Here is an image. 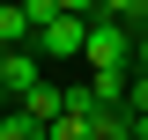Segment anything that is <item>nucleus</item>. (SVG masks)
<instances>
[{"mask_svg": "<svg viewBox=\"0 0 148 140\" xmlns=\"http://www.w3.org/2000/svg\"><path fill=\"white\" fill-rule=\"evenodd\" d=\"M52 140H96V125H82V118H59V125H52Z\"/></svg>", "mask_w": 148, "mask_h": 140, "instance_id": "obj_6", "label": "nucleus"}, {"mask_svg": "<svg viewBox=\"0 0 148 140\" xmlns=\"http://www.w3.org/2000/svg\"><path fill=\"white\" fill-rule=\"evenodd\" d=\"M37 59H45L37 44H22V52H8V59H0V74H8V103H22V96L45 81V74H37Z\"/></svg>", "mask_w": 148, "mask_h": 140, "instance_id": "obj_3", "label": "nucleus"}, {"mask_svg": "<svg viewBox=\"0 0 148 140\" xmlns=\"http://www.w3.org/2000/svg\"><path fill=\"white\" fill-rule=\"evenodd\" d=\"M89 74H133V30L126 22H111V15H96L89 22Z\"/></svg>", "mask_w": 148, "mask_h": 140, "instance_id": "obj_1", "label": "nucleus"}, {"mask_svg": "<svg viewBox=\"0 0 148 140\" xmlns=\"http://www.w3.org/2000/svg\"><path fill=\"white\" fill-rule=\"evenodd\" d=\"M67 118H82V125H96V133H104V103H96V88H89V81H74V88H67Z\"/></svg>", "mask_w": 148, "mask_h": 140, "instance_id": "obj_5", "label": "nucleus"}, {"mask_svg": "<svg viewBox=\"0 0 148 140\" xmlns=\"http://www.w3.org/2000/svg\"><path fill=\"white\" fill-rule=\"evenodd\" d=\"M22 44H37V22L22 0H0V52H22Z\"/></svg>", "mask_w": 148, "mask_h": 140, "instance_id": "obj_4", "label": "nucleus"}, {"mask_svg": "<svg viewBox=\"0 0 148 140\" xmlns=\"http://www.w3.org/2000/svg\"><path fill=\"white\" fill-rule=\"evenodd\" d=\"M126 125H133V140H148V118H126Z\"/></svg>", "mask_w": 148, "mask_h": 140, "instance_id": "obj_9", "label": "nucleus"}, {"mask_svg": "<svg viewBox=\"0 0 148 140\" xmlns=\"http://www.w3.org/2000/svg\"><path fill=\"white\" fill-rule=\"evenodd\" d=\"M0 59H8V52H0ZM0 111H8V74H0Z\"/></svg>", "mask_w": 148, "mask_h": 140, "instance_id": "obj_10", "label": "nucleus"}, {"mask_svg": "<svg viewBox=\"0 0 148 140\" xmlns=\"http://www.w3.org/2000/svg\"><path fill=\"white\" fill-rule=\"evenodd\" d=\"M37 52H45V59H82V52H89V22H82V15L45 22V30H37Z\"/></svg>", "mask_w": 148, "mask_h": 140, "instance_id": "obj_2", "label": "nucleus"}, {"mask_svg": "<svg viewBox=\"0 0 148 140\" xmlns=\"http://www.w3.org/2000/svg\"><path fill=\"white\" fill-rule=\"evenodd\" d=\"M133 74H148V37H141V44H133Z\"/></svg>", "mask_w": 148, "mask_h": 140, "instance_id": "obj_8", "label": "nucleus"}, {"mask_svg": "<svg viewBox=\"0 0 148 140\" xmlns=\"http://www.w3.org/2000/svg\"><path fill=\"white\" fill-rule=\"evenodd\" d=\"M96 140H133V125H126V118H104V133H96Z\"/></svg>", "mask_w": 148, "mask_h": 140, "instance_id": "obj_7", "label": "nucleus"}]
</instances>
